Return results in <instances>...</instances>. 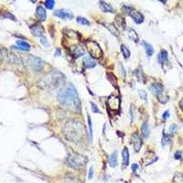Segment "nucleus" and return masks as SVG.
Here are the masks:
<instances>
[{
	"instance_id": "f257e3e1",
	"label": "nucleus",
	"mask_w": 183,
	"mask_h": 183,
	"mask_svg": "<svg viewBox=\"0 0 183 183\" xmlns=\"http://www.w3.org/2000/svg\"><path fill=\"white\" fill-rule=\"evenodd\" d=\"M58 101L63 105L73 109L76 112H81V101L78 95V93L72 83L65 84L61 88L57 95Z\"/></svg>"
},
{
	"instance_id": "f03ea898",
	"label": "nucleus",
	"mask_w": 183,
	"mask_h": 183,
	"mask_svg": "<svg viewBox=\"0 0 183 183\" xmlns=\"http://www.w3.org/2000/svg\"><path fill=\"white\" fill-rule=\"evenodd\" d=\"M63 81H64L63 74L60 72H50L47 76H45L44 83H45L46 86L54 89V88L60 86L63 83Z\"/></svg>"
},
{
	"instance_id": "7ed1b4c3",
	"label": "nucleus",
	"mask_w": 183,
	"mask_h": 183,
	"mask_svg": "<svg viewBox=\"0 0 183 183\" xmlns=\"http://www.w3.org/2000/svg\"><path fill=\"white\" fill-rule=\"evenodd\" d=\"M86 161H87L86 157H83V156H81V155H79V154L69 155V157L66 159L67 165L70 168H75V169L83 168L85 165Z\"/></svg>"
},
{
	"instance_id": "20e7f679",
	"label": "nucleus",
	"mask_w": 183,
	"mask_h": 183,
	"mask_svg": "<svg viewBox=\"0 0 183 183\" xmlns=\"http://www.w3.org/2000/svg\"><path fill=\"white\" fill-rule=\"evenodd\" d=\"M84 45L89 52L90 56L94 59H100L103 56V50L100 48L99 44L93 40H87L84 42Z\"/></svg>"
},
{
	"instance_id": "39448f33",
	"label": "nucleus",
	"mask_w": 183,
	"mask_h": 183,
	"mask_svg": "<svg viewBox=\"0 0 183 183\" xmlns=\"http://www.w3.org/2000/svg\"><path fill=\"white\" fill-rule=\"evenodd\" d=\"M79 124L80 123H77V122H72V123L67 125L65 130H68V132H71L72 131V133L66 134V137L68 138V139L72 140V137L73 136H79V137L81 136V131L83 130V127H81V125L79 127H77V125Z\"/></svg>"
},
{
	"instance_id": "423d86ee",
	"label": "nucleus",
	"mask_w": 183,
	"mask_h": 183,
	"mask_svg": "<svg viewBox=\"0 0 183 183\" xmlns=\"http://www.w3.org/2000/svg\"><path fill=\"white\" fill-rule=\"evenodd\" d=\"M28 63L29 66L36 72H40L43 68L44 61L40 59L35 56H29L28 57Z\"/></svg>"
},
{
	"instance_id": "0eeeda50",
	"label": "nucleus",
	"mask_w": 183,
	"mask_h": 183,
	"mask_svg": "<svg viewBox=\"0 0 183 183\" xmlns=\"http://www.w3.org/2000/svg\"><path fill=\"white\" fill-rule=\"evenodd\" d=\"M132 143H133V147H134L135 151L136 152H138L142 147V140L136 132H135V133L132 135Z\"/></svg>"
},
{
	"instance_id": "6e6552de",
	"label": "nucleus",
	"mask_w": 183,
	"mask_h": 183,
	"mask_svg": "<svg viewBox=\"0 0 183 183\" xmlns=\"http://www.w3.org/2000/svg\"><path fill=\"white\" fill-rule=\"evenodd\" d=\"M54 16L59 17V18H61V19H66V18H69V19H72V18H73V15L71 13L70 11H66V10H56L54 12Z\"/></svg>"
},
{
	"instance_id": "1a4fd4ad",
	"label": "nucleus",
	"mask_w": 183,
	"mask_h": 183,
	"mask_svg": "<svg viewBox=\"0 0 183 183\" xmlns=\"http://www.w3.org/2000/svg\"><path fill=\"white\" fill-rule=\"evenodd\" d=\"M107 106H108V108L112 109V111H117L119 109L118 98L111 96L108 100H107Z\"/></svg>"
},
{
	"instance_id": "9d476101",
	"label": "nucleus",
	"mask_w": 183,
	"mask_h": 183,
	"mask_svg": "<svg viewBox=\"0 0 183 183\" xmlns=\"http://www.w3.org/2000/svg\"><path fill=\"white\" fill-rule=\"evenodd\" d=\"M70 50H71L72 55L74 57V58H79V57L84 55V49L81 48V46H79V45L72 46Z\"/></svg>"
},
{
	"instance_id": "9b49d317",
	"label": "nucleus",
	"mask_w": 183,
	"mask_h": 183,
	"mask_svg": "<svg viewBox=\"0 0 183 183\" xmlns=\"http://www.w3.org/2000/svg\"><path fill=\"white\" fill-rule=\"evenodd\" d=\"M30 30H31V33H32L34 36L36 37H42L44 32H45V30H44L43 27L40 24H37L34 25V26H31L30 27Z\"/></svg>"
},
{
	"instance_id": "f8f14e48",
	"label": "nucleus",
	"mask_w": 183,
	"mask_h": 183,
	"mask_svg": "<svg viewBox=\"0 0 183 183\" xmlns=\"http://www.w3.org/2000/svg\"><path fill=\"white\" fill-rule=\"evenodd\" d=\"M83 64L84 68L91 69V68L95 67L96 62L94 61V60L92 58L91 56H85L83 58Z\"/></svg>"
},
{
	"instance_id": "ddd939ff",
	"label": "nucleus",
	"mask_w": 183,
	"mask_h": 183,
	"mask_svg": "<svg viewBox=\"0 0 183 183\" xmlns=\"http://www.w3.org/2000/svg\"><path fill=\"white\" fill-rule=\"evenodd\" d=\"M163 85L160 83H153L152 85L150 86V91L152 92L155 95H157V97L160 96V94L163 93Z\"/></svg>"
},
{
	"instance_id": "4468645a",
	"label": "nucleus",
	"mask_w": 183,
	"mask_h": 183,
	"mask_svg": "<svg viewBox=\"0 0 183 183\" xmlns=\"http://www.w3.org/2000/svg\"><path fill=\"white\" fill-rule=\"evenodd\" d=\"M131 17L133 18V20L136 23V24H141L144 22V16L138 11H133L130 14Z\"/></svg>"
},
{
	"instance_id": "2eb2a0df",
	"label": "nucleus",
	"mask_w": 183,
	"mask_h": 183,
	"mask_svg": "<svg viewBox=\"0 0 183 183\" xmlns=\"http://www.w3.org/2000/svg\"><path fill=\"white\" fill-rule=\"evenodd\" d=\"M150 129H149V124L148 122H145L141 127V134L144 138H148L149 136Z\"/></svg>"
},
{
	"instance_id": "dca6fc26",
	"label": "nucleus",
	"mask_w": 183,
	"mask_h": 183,
	"mask_svg": "<svg viewBox=\"0 0 183 183\" xmlns=\"http://www.w3.org/2000/svg\"><path fill=\"white\" fill-rule=\"evenodd\" d=\"M37 15L39 16L40 17V19L41 21H44V20H46V17H47V12L46 10L44 9L41 6H39V7L37 8Z\"/></svg>"
},
{
	"instance_id": "f3484780",
	"label": "nucleus",
	"mask_w": 183,
	"mask_h": 183,
	"mask_svg": "<svg viewBox=\"0 0 183 183\" xmlns=\"http://www.w3.org/2000/svg\"><path fill=\"white\" fill-rule=\"evenodd\" d=\"M109 164H110V167L112 168H116L117 166V151L116 150H115L111 154L109 157Z\"/></svg>"
},
{
	"instance_id": "a211bd4d",
	"label": "nucleus",
	"mask_w": 183,
	"mask_h": 183,
	"mask_svg": "<svg viewBox=\"0 0 183 183\" xmlns=\"http://www.w3.org/2000/svg\"><path fill=\"white\" fill-rule=\"evenodd\" d=\"M100 8L102 9L104 12H108V13H113V8L112 6L108 3H105V2H103V1L100 2Z\"/></svg>"
},
{
	"instance_id": "6ab92c4d",
	"label": "nucleus",
	"mask_w": 183,
	"mask_h": 183,
	"mask_svg": "<svg viewBox=\"0 0 183 183\" xmlns=\"http://www.w3.org/2000/svg\"><path fill=\"white\" fill-rule=\"evenodd\" d=\"M142 44H143V46H144L145 50H146L147 55L148 57L152 56L153 53H154V49H153L152 45H151V44H149V43H148V42H146V41H142Z\"/></svg>"
},
{
	"instance_id": "aec40b11",
	"label": "nucleus",
	"mask_w": 183,
	"mask_h": 183,
	"mask_svg": "<svg viewBox=\"0 0 183 183\" xmlns=\"http://www.w3.org/2000/svg\"><path fill=\"white\" fill-rule=\"evenodd\" d=\"M123 166L124 167H127L129 163V152H128V149L127 148H125L123 150Z\"/></svg>"
},
{
	"instance_id": "412c9836",
	"label": "nucleus",
	"mask_w": 183,
	"mask_h": 183,
	"mask_svg": "<svg viewBox=\"0 0 183 183\" xmlns=\"http://www.w3.org/2000/svg\"><path fill=\"white\" fill-rule=\"evenodd\" d=\"M168 52L166 51V50H161L160 53L157 55V61H159V63H164L165 61H168Z\"/></svg>"
},
{
	"instance_id": "4be33fe9",
	"label": "nucleus",
	"mask_w": 183,
	"mask_h": 183,
	"mask_svg": "<svg viewBox=\"0 0 183 183\" xmlns=\"http://www.w3.org/2000/svg\"><path fill=\"white\" fill-rule=\"evenodd\" d=\"M103 25L110 31L111 33H113L115 36H118L119 32H118V29L116 28V26H113V24H107V23H104Z\"/></svg>"
},
{
	"instance_id": "5701e85b",
	"label": "nucleus",
	"mask_w": 183,
	"mask_h": 183,
	"mask_svg": "<svg viewBox=\"0 0 183 183\" xmlns=\"http://www.w3.org/2000/svg\"><path fill=\"white\" fill-rule=\"evenodd\" d=\"M17 45L24 49V51H29L30 49V45L24 40H17Z\"/></svg>"
},
{
	"instance_id": "b1692460",
	"label": "nucleus",
	"mask_w": 183,
	"mask_h": 183,
	"mask_svg": "<svg viewBox=\"0 0 183 183\" xmlns=\"http://www.w3.org/2000/svg\"><path fill=\"white\" fill-rule=\"evenodd\" d=\"M121 51L124 55V58L125 59H128L129 57H130V51H129V49H127V47L124 45V44H122L121 45Z\"/></svg>"
},
{
	"instance_id": "393cba45",
	"label": "nucleus",
	"mask_w": 183,
	"mask_h": 183,
	"mask_svg": "<svg viewBox=\"0 0 183 183\" xmlns=\"http://www.w3.org/2000/svg\"><path fill=\"white\" fill-rule=\"evenodd\" d=\"M128 36H129V38L132 40H134V41H136V42H137L138 41V36H137V34H136V32L134 30V29H130L129 30H128Z\"/></svg>"
},
{
	"instance_id": "a878e982",
	"label": "nucleus",
	"mask_w": 183,
	"mask_h": 183,
	"mask_svg": "<svg viewBox=\"0 0 183 183\" xmlns=\"http://www.w3.org/2000/svg\"><path fill=\"white\" fill-rule=\"evenodd\" d=\"M76 20H77V22H78L79 24L83 25V26H89V25H90V21H89V20H87L86 18H84V17H78L76 18Z\"/></svg>"
},
{
	"instance_id": "bb28decb",
	"label": "nucleus",
	"mask_w": 183,
	"mask_h": 183,
	"mask_svg": "<svg viewBox=\"0 0 183 183\" xmlns=\"http://www.w3.org/2000/svg\"><path fill=\"white\" fill-rule=\"evenodd\" d=\"M88 125H89V134H90V140L93 141V124H92V119L91 116H88Z\"/></svg>"
},
{
	"instance_id": "cd10ccee",
	"label": "nucleus",
	"mask_w": 183,
	"mask_h": 183,
	"mask_svg": "<svg viewBox=\"0 0 183 183\" xmlns=\"http://www.w3.org/2000/svg\"><path fill=\"white\" fill-rule=\"evenodd\" d=\"M122 10L125 12V14H127V15H130V14L132 13V12L135 11L133 8L130 7V6H127V5L123 6V7H122Z\"/></svg>"
},
{
	"instance_id": "c85d7f7f",
	"label": "nucleus",
	"mask_w": 183,
	"mask_h": 183,
	"mask_svg": "<svg viewBox=\"0 0 183 183\" xmlns=\"http://www.w3.org/2000/svg\"><path fill=\"white\" fill-rule=\"evenodd\" d=\"M8 61L9 62H12V63H19L20 62V60L17 58V57H16L15 55L13 54H9L8 55Z\"/></svg>"
},
{
	"instance_id": "c756f323",
	"label": "nucleus",
	"mask_w": 183,
	"mask_h": 183,
	"mask_svg": "<svg viewBox=\"0 0 183 183\" xmlns=\"http://www.w3.org/2000/svg\"><path fill=\"white\" fill-rule=\"evenodd\" d=\"M170 143V137L168 135H163V137H162V147H166L168 144Z\"/></svg>"
},
{
	"instance_id": "7c9ffc66",
	"label": "nucleus",
	"mask_w": 183,
	"mask_h": 183,
	"mask_svg": "<svg viewBox=\"0 0 183 183\" xmlns=\"http://www.w3.org/2000/svg\"><path fill=\"white\" fill-rule=\"evenodd\" d=\"M116 22L118 23L119 26H122L123 29L125 27V18H124V17H120V16H117L116 18Z\"/></svg>"
},
{
	"instance_id": "2f4dec72",
	"label": "nucleus",
	"mask_w": 183,
	"mask_h": 183,
	"mask_svg": "<svg viewBox=\"0 0 183 183\" xmlns=\"http://www.w3.org/2000/svg\"><path fill=\"white\" fill-rule=\"evenodd\" d=\"M54 5L55 1H53V0H47V1H45V7L49 9H52Z\"/></svg>"
},
{
	"instance_id": "473e14b6",
	"label": "nucleus",
	"mask_w": 183,
	"mask_h": 183,
	"mask_svg": "<svg viewBox=\"0 0 183 183\" xmlns=\"http://www.w3.org/2000/svg\"><path fill=\"white\" fill-rule=\"evenodd\" d=\"M107 76H108V79L112 83V84L113 86H116V79L115 78V76H113V75L111 74V73H107Z\"/></svg>"
},
{
	"instance_id": "72a5a7b5",
	"label": "nucleus",
	"mask_w": 183,
	"mask_h": 183,
	"mask_svg": "<svg viewBox=\"0 0 183 183\" xmlns=\"http://www.w3.org/2000/svg\"><path fill=\"white\" fill-rule=\"evenodd\" d=\"M40 42L44 47H49V42L46 39V37H44V36L40 37Z\"/></svg>"
},
{
	"instance_id": "f704fd0d",
	"label": "nucleus",
	"mask_w": 183,
	"mask_h": 183,
	"mask_svg": "<svg viewBox=\"0 0 183 183\" xmlns=\"http://www.w3.org/2000/svg\"><path fill=\"white\" fill-rule=\"evenodd\" d=\"M91 104V105H92V111L93 112V113H101V111L99 110V108H98V107H97V105L95 104H93V102H91L90 103Z\"/></svg>"
},
{
	"instance_id": "c9c22d12",
	"label": "nucleus",
	"mask_w": 183,
	"mask_h": 183,
	"mask_svg": "<svg viewBox=\"0 0 183 183\" xmlns=\"http://www.w3.org/2000/svg\"><path fill=\"white\" fill-rule=\"evenodd\" d=\"M139 96L141 97V99H143L144 101H147V93L145 91H139Z\"/></svg>"
},
{
	"instance_id": "e433bc0d",
	"label": "nucleus",
	"mask_w": 183,
	"mask_h": 183,
	"mask_svg": "<svg viewBox=\"0 0 183 183\" xmlns=\"http://www.w3.org/2000/svg\"><path fill=\"white\" fill-rule=\"evenodd\" d=\"M177 128H178V127H177L176 125H170V129H169V132H170V134H174Z\"/></svg>"
},
{
	"instance_id": "4c0bfd02",
	"label": "nucleus",
	"mask_w": 183,
	"mask_h": 183,
	"mask_svg": "<svg viewBox=\"0 0 183 183\" xmlns=\"http://www.w3.org/2000/svg\"><path fill=\"white\" fill-rule=\"evenodd\" d=\"M93 177V167H91L90 169H89V174H88V178H89V180H92Z\"/></svg>"
},
{
	"instance_id": "58836bf2",
	"label": "nucleus",
	"mask_w": 183,
	"mask_h": 183,
	"mask_svg": "<svg viewBox=\"0 0 183 183\" xmlns=\"http://www.w3.org/2000/svg\"><path fill=\"white\" fill-rule=\"evenodd\" d=\"M133 109H134V106L133 105H131V109H130V111H131V121L133 122L134 121V116H135V113H133ZM135 110V109H134Z\"/></svg>"
},
{
	"instance_id": "ea45409f",
	"label": "nucleus",
	"mask_w": 183,
	"mask_h": 183,
	"mask_svg": "<svg viewBox=\"0 0 183 183\" xmlns=\"http://www.w3.org/2000/svg\"><path fill=\"white\" fill-rule=\"evenodd\" d=\"M168 116H169V112H168V111H166L165 113H163V116H162L163 119H168Z\"/></svg>"
},
{
	"instance_id": "a19ab883",
	"label": "nucleus",
	"mask_w": 183,
	"mask_h": 183,
	"mask_svg": "<svg viewBox=\"0 0 183 183\" xmlns=\"http://www.w3.org/2000/svg\"><path fill=\"white\" fill-rule=\"evenodd\" d=\"M180 157H181V153L180 152V151H179V152H176L175 153V159H180Z\"/></svg>"
},
{
	"instance_id": "79ce46f5",
	"label": "nucleus",
	"mask_w": 183,
	"mask_h": 183,
	"mask_svg": "<svg viewBox=\"0 0 183 183\" xmlns=\"http://www.w3.org/2000/svg\"><path fill=\"white\" fill-rule=\"evenodd\" d=\"M120 68H121V72L123 73V76L125 77V68L122 64H120Z\"/></svg>"
},
{
	"instance_id": "37998d69",
	"label": "nucleus",
	"mask_w": 183,
	"mask_h": 183,
	"mask_svg": "<svg viewBox=\"0 0 183 183\" xmlns=\"http://www.w3.org/2000/svg\"><path fill=\"white\" fill-rule=\"evenodd\" d=\"M136 169H137V165L136 164H133V165H132V170H133L134 172H136Z\"/></svg>"
},
{
	"instance_id": "c03bdc74",
	"label": "nucleus",
	"mask_w": 183,
	"mask_h": 183,
	"mask_svg": "<svg viewBox=\"0 0 183 183\" xmlns=\"http://www.w3.org/2000/svg\"><path fill=\"white\" fill-rule=\"evenodd\" d=\"M60 55H61V49H60L58 48V49H56V52H55V56H56V57H58V56H60Z\"/></svg>"
}]
</instances>
